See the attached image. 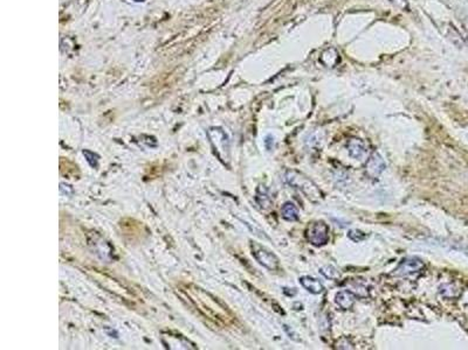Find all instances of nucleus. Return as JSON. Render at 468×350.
Instances as JSON below:
<instances>
[{"label":"nucleus","mask_w":468,"mask_h":350,"mask_svg":"<svg viewBox=\"0 0 468 350\" xmlns=\"http://www.w3.org/2000/svg\"><path fill=\"white\" fill-rule=\"evenodd\" d=\"M286 181L293 187L299 189L300 192L304 194L307 199H309L313 202H319L322 199V193L318 189L316 185L307 178L306 175L298 172V170H287L286 172Z\"/></svg>","instance_id":"obj_1"},{"label":"nucleus","mask_w":468,"mask_h":350,"mask_svg":"<svg viewBox=\"0 0 468 350\" xmlns=\"http://www.w3.org/2000/svg\"><path fill=\"white\" fill-rule=\"evenodd\" d=\"M307 239L315 246L325 245L329 241V228L325 222L310 223L307 229Z\"/></svg>","instance_id":"obj_2"},{"label":"nucleus","mask_w":468,"mask_h":350,"mask_svg":"<svg viewBox=\"0 0 468 350\" xmlns=\"http://www.w3.org/2000/svg\"><path fill=\"white\" fill-rule=\"evenodd\" d=\"M424 269V261L417 257H409L401 261L392 272L394 277H408L419 273Z\"/></svg>","instance_id":"obj_3"},{"label":"nucleus","mask_w":468,"mask_h":350,"mask_svg":"<svg viewBox=\"0 0 468 350\" xmlns=\"http://www.w3.org/2000/svg\"><path fill=\"white\" fill-rule=\"evenodd\" d=\"M252 253L256 259L260 262L262 266H265L266 269L271 270V271H274V270L277 269L279 266V259H277L276 256L274 253H272L271 251H268L267 249H265L264 246L259 245V244H252Z\"/></svg>","instance_id":"obj_4"},{"label":"nucleus","mask_w":468,"mask_h":350,"mask_svg":"<svg viewBox=\"0 0 468 350\" xmlns=\"http://www.w3.org/2000/svg\"><path fill=\"white\" fill-rule=\"evenodd\" d=\"M385 168V161L378 153L372 154L367 162V174L372 179L378 178Z\"/></svg>","instance_id":"obj_5"},{"label":"nucleus","mask_w":468,"mask_h":350,"mask_svg":"<svg viewBox=\"0 0 468 350\" xmlns=\"http://www.w3.org/2000/svg\"><path fill=\"white\" fill-rule=\"evenodd\" d=\"M348 151L350 157H352L353 159H359V160H362L368 155V147L365 145V143L363 140L357 138L349 140Z\"/></svg>","instance_id":"obj_6"},{"label":"nucleus","mask_w":468,"mask_h":350,"mask_svg":"<svg viewBox=\"0 0 468 350\" xmlns=\"http://www.w3.org/2000/svg\"><path fill=\"white\" fill-rule=\"evenodd\" d=\"M300 284H301L302 287L306 288L308 292L313 293V294H321V293L325 291L323 284L318 279H316V278L309 276L301 277L300 278Z\"/></svg>","instance_id":"obj_7"},{"label":"nucleus","mask_w":468,"mask_h":350,"mask_svg":"<svg viewBox=\"0 0 468 350\" xmlns=\"http://www.w3.org/2000/svg\"><path fill=\"white\" fill-rule=\"evenodd\" d=\"M356 296L353 294L352 292L350 291H341L338 292L336 294V298H335V301L338 306H340L342 310H350L355 303Z\"/></svg>","instance_id":"obj_8"},{"label":"nucleus","mask_w":468,"mask_h":350,"mask_svg":"<svg viewBox=\"0 0 468 350\" xmlns=\"http://www.w3.org/2000/svg\"><path fill=\"white\" fill-rule=\"evenodd\" d=\"M211 142L213 144V146H214L217 154L219 155L220 159H222V155H223L222 152L224 153V157L228 158V139L225 133L223 135L222 139H218V137H215V138L211 137Z\"/></svg>","instance_id":"obj_9"},{"label":"nucleus","mask_w":468,"mask_h":350,"mask_svg":"<svg viewBox=\"0 0 468 350\" xmlns=\"http://www.w3.org/2000/svg\"><path fill=\"white\" fill-rule=\"evenodd\" d=\"M281 212H282V217L286 221L294 222V221L299 220V209L293 202L284 203L282 209H281Z\"/></svg>","instance_id":"obj_10"},{"label":"nucleus","mask_w":468,"mask_h":350,"mask_svg":"<svg viewBox=\"0 0 468 350\" xmlns=\"http://www.w3.org/2000/svg\"><path fill=\"white\" fill-rule=\"evenodd\" d=\"M439 292L441 295L445 296V298H450V299L458 298V296L460 295V293H461V291H460L454 284L443 285V286H440Z\"/></svg>","instance_id":"obj_11"},{"label":"nucleus","mask_w":468,"mask_h":350,"mask_svg":"<svg viewBox=\"0 0 468 350\" xmlns=\"http://www.w3.org/2000/svg\"><path fill=\"white\" fill-rule=\"evenodd\" d=\"M257 200L258 201H260V202H259V204L261 205V207H265V208H267L269 203H271V200H269V196H268V193H267V190H266L264 187H261L258 189V194H257Z\"/></svg>","instance_id":"obj_12"},{"label":"nucleus","mask_w":468,"mask_h":350,"mask_svg":"<svg viewBox=\"0 0 468 350\" xmlns=\"http://www.w3.org/2000/svg\"><path fill=\"white\" fill-rule=\"evenodd\" d=\"M319 272L328 279H338L340 278V273L333 266H323L322 269H319Z\"/></svg>","instance_id":"obj_13"},{"label":"nucleus","mask_w":468,"mask_h":350,"mask_svg":"<svg viewBox=\"0 0 468 350\" xmlns=\"http://www.w3.org/2000/svg\"><path fill=\"white\" fill-rule=\"evenodd\" d=\"M83 155H85V157L87 158V161H88L89 165L91 167H94V168H96L97 163H98V155L95 154L94 152L88 151V150L83 151Z\"/></svg>","instance_id":"obj_14"},{"label":"nucleus","mask_w":468,"mask_h":350,"mask_svg":"<svg viewBox=\"0 0 468 350\" xmlns=\"http://www.w3.org/2000/svg\"><path fill=\"white\" fill-rule=\"evenodd\" d=\"M348 237L351 239V241L353 242H361V241H363V239H365V237H367V235H365L364 233H362V231H359V230H356V229H353V230H350L349 233H348Z\"/></svg>","instance_id":"obj_15"},{"label":"nucleus","mask_w":468,"mask_h":350,"mask_svg":"<svg viewBox=\"0 0 468 350\" xmlns=\"http://www.w3.org/2000/svg\"><path fill=\"white\" fill-rule=\"evenodd\" d=\"M463 28H465V32H466V35L468 39V18H466L465 21H463Z\"/></svg>","instance_id":"obj_16"},{"label":"nucleus","mask_w":468,"mask_h":350,"mask_svg":"<svg viewBox=\"0 0 468 350\" xmlns=\"http://www.w3.org/2000/svg\"><path fill=\"white\" fill-rule=\"evenodd\" d=\"M136 2H142V0H136Z\"/></svg>","instance_id":"obj_17"}]
</instances>
